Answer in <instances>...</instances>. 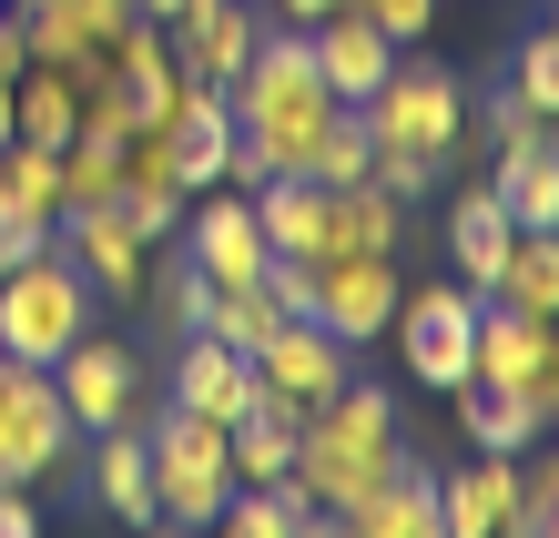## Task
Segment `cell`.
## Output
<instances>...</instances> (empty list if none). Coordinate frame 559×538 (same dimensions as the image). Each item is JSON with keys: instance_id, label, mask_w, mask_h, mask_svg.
I'll use <instances>...</instances> for the list:
<instances>
[{"instance_id": "cell-1", "label": "cell", "mask_w": 559, "mask_h": 538, "mask_svg": "<svg viewBox=\"0 0 559 538\" xmlns=\"http://www.w3.org/2000/svg\"><path fill=\"white\" fill-rule=\"evenodd\" d=\"M336 112H346V103L316 82V51H306V31L265 21L254 61L235 72V132H245V143H265V163H275V174H306L316 132L336 122Z\"/></svg>"}, {"instance_id": "cell-2", "label": "cell", "mask_w": 559, "mask_h": 538, "mask_svg": "<svg viewBox=\"0 0 559 538\" xmlns=\"http://www.w3.org/2000/svg\"><path fill=\"white\" fill-rule=\"evenodd\" d=\"M397 457H407V447H397V396L367 386V376H346V386L306 417V437H295V467H285V478L306 488V509H346V498H367Z\"/></svg>"}, {"instance_id": "cell-3", "label": "cell", "mask_w": 559, "mask_h": 538, "mask_svg": "<svg viewBox=\"0 0 559 538\" xmlns=\"http://www.w3.org/2000/svg\"><path fill=\"white\" fill-rule=\"evenodd\" d=\"M72 335H92V285L72 275V254H61V244H41L31 264L0 275V356L51 366Z\"/></svg>"}, {"instance_id": "cell-4", "label": "cell", "mask_w": 559, "mask_h": 538, "mask_svg": "<svg viewBox=\"0 0 559 538\" xmlns=\"http://www.w3.org/2000/svg\"><path fill=\"white\" fill-rule=\"evenodd\" d=\"M356 122H367L377 153H427V163H448L457 143H468V92H457L438 61H407V51H397V72L356 103Z\"/></svg>"}, {"instance_id": "cell-5", "label": "cell", "mask_w": 559, "mask_h": 538, "mask_svg": "<svg viewBox=\"0 0 559 538\" xmlns=\"http://www.w3.org/2000/svg\"><path fill=\"white\" fill-rule=\"evenodd\" d=\"M143 447H153V509L174 518V528H214V518H224V498H235L224 427H214V417H193V407H163V417L143 427Z\"/></svg>"}, {"instance_id": "cell-6", "label": "cell", "mask_w": 559, "mask_h": 538, "mask_svg": "<svg viewBox=\"0 0 559 538\" xmlns=\"http://www.w3.org/2000/svg\"><path fill=\"white\" fill-rule=\"evenodd\" d=\"M72 457H82V427L61 417V386H51V366H21V356H0V488L72 478Z\"/></svg>"}, {"instance_id": "cell-7", "label": "cell", "mask_w": 559, "mask_h": 538, "mask_svg": "<svg viewBox=\"0 0 559 538\" xmlns=\"http://www.w3.org/2000/svg\"><path fill=\"white\" fill-rule=\"evenodd\" d=\"M478 306H488L478 285H397V315H386V325H397V346H407V376H417V386H438V396L468 386Z\"/></svg>"}, {"instance_id": "cell-8", "label": "cell", "mask_w": 559, "mask_h": 538, "mask_svg": "<svg viewBox=\"0 0 559 538\" xmlns=\"http://www.w3.org/2000/svg\"><path fill=\"white\" fill-rule=\"evenodd\" d=\"M245 366H254V396H285V407H306V417H316L325 396L356 376V346H346V335H325L316 315H275V325H265V346H254Z\"/></svg>"}, {"instance_id": "cell-9", "label": "cell", "mask_w": 559, "mask_h": 538, "mask_svg": "<svg viewBox=\"0 0 559 538\" xmlns=\"http://www.w3.org/2000/svg\"><path fill=\"white\" fill-rule=\"evenodd\" d=\"M51 386H61V417H72L82 437L133 427V407H143V356L122 346V335H72V346L51 356Z\"/></svg>"}, {"instance_id": "cell-10", "label": "cell", "mask_w": 559, "mask_h": 538, "mask_svg": "<svg viewBox=\"0 0 559 538\" xmlns=\"http://www.w3.org/2000/svg\"><path fill=\"white\" fill-rule=\"evenodd\" d=\"M51 244L72 254V275H82L92 295H112V306H133V295H143V275H153V244H143V234L122 224L112 204L61 214V224H51Z\"/></svg>"}, {"instance_id": "cell-11", "label": "cell", "mask_w": 559, "mask_h": 538, "mask_svg": "<svg viewBox=\"0 0 559 538\" xmlns=\"http://www.w3.org/2000/svg\"><path fill=\"white\" fill-rule=\"evenodd\" d=\"M397 315V254H316V325L367 346Z\"/></svg>"}, {"instance_id": "cell-12", "label": "cell", "mask_w": 559, "mask_h": 538, "mask_svg": "<svg viewBox=\"0 0 559 538\" xmlns=\"http://www.w3.org/2000/svg\"><path fill=\"white\" fill-rule=\"evenodd\" d=\"M549 356H559V325H549V315H519V306H499V295L478 306V356H468V386H509V396H539Z\"/></svg>"}, {"instance_id": "cell-13", "label": "cell", "mask_w": 559, "mask_h": 538, "mask_svg": "<svg viewBox=\"0 0 559 538\" xmlns=\"http://www.w3.org/2000/svg\"><path fill=\"white\" fill-rule=\"evenodd\" d=\"M254 41H265V11H254V0H193V11L174 21L183 82H214V92H235V72L254 61Z\"/></svg>"}, {"instance_id": "cell-14", "label": "cell", "mask_w": 559, "mask_h": 538, "mask_svg": "<svg viewBox=\"0 0 559 538\" xmlns=\"http://www.w3.org/2000/svg\"><path fill=\"white\" fill-rule=\"evenodd\" d=\"M306 51H316V82L336 92L346 112L367 103V92H377L386 72H397V41H386V31H377L367 11H346V0H336V11H325L316 31H306Z\"/></svg>"}, {"instance_id": "cell-15", "label": "cell", "mask_w": 559, "mask_h": 538, "mask_svg": "<svg viewBox=\"0 0 559 538\" xmlns=\"http://www.w3.org/2000/svg\"><path fill=\"white\" fill-rule=\"evenodd\" d=\"M174 407L214 417V427H235V417L254 407V366L224 346V335H204V325H193V335H183V356H174Z\"/></svg>"}, {"instance_id": "cell-16", "label": "cell", "mask_w": 559, "mask_h": 538, "mask_svg": "<svg viewBox=\"0 0 559 538\" xmlns=\"http://www.w3.org/2000/svg\"><path fill=\"white\" fill-rule=\"evenodd\" d=\"M346 528H356V538H448V528H438V467L397 457L367 498H346Z\"/></svg>"}, {"instance_id": "cell-17", "label": "cell", "mask_w": 559, "mask_h": 538, "mask_svg": "<svg viewBox=\"0 0 559 538\" xmlns=\"http://www.w3.org/2000/svg\"><path fill=\"white\" fill-rule=\"evenodd\" d=\"M82 103H92V82L72 72V61H31V72L11 82V143L61 153V143L82 132Z\"/></svg>"}, {"instance_id": "cell-18", "label": "cell", "mask_w": 559, "mask_h": 538, "mask_svg": "<svg viewBox=\"0 0 559 538\" xmlns=\"http://www.w3.org/2000/svg\"><path fill=\"white\" fill-rule=\"evenodd\" d=\"M509 518H519V457H478L457 478H438V528L448 538H509Z\"/></svg>"}, {"instance_id": "cell-19", "label": "cell", "mask_w": 559, "mask_h": 538, "mask_svg": "<svg viewBox=\"0 0 559 538\" xmlns=\"http://www.w3.org/2000/svg\"><path fill=\"white\" fill-rule=\"evenodd\" d=\"M509 244H519V224L499 214V193H488V183H457V204H448V264H457V285L499 295Z\"/></svg>"}, {"instance_id": "cell-20", "label": "cell", "mask_w": 559, "mask_h": 538, "mask_svg": "<svg viewBox=\"0 0 559 538\" xmlns=\"http://www.w3.org/2000/svg\"><path fill=\"white\" fill-rule=\"evenodd\" d=\"M174 163H183V193H204L224 183V153H235V92H214V82H183V103H174Z\"/></svg>"}, {"instance_id": "cell-21", "label": "cell", "mask_w": 559, "mask_h": 538, "mask_svg": "<svg viewBox=\"0 0 559 538\" xmlns=\"http://www.w3.org/2000/svg\"><path fill=\"white\" fill-rule=\"evenodd\" d=\"M82 457H92V498H103L122 528L163 518V509H153V447H143V427H103V437H82Z\"/></svg>"}, {"instance_id": "cell-22", "label": "cell", "mask_w": 559, "mask_h": 538, "mask_svg": "<svg viewBox=\"0 0 559 538\" xmlns=\"http://www.w3.org/2000/svg\"><path fill=\"white\" fill-rule=\"evenodd\" d=\"M397 244H407V204L377 174L325 193V254H397Z\"/></svg>"}, {"instance_id": "cell-23", "label": "cell", "mask_w": 559, "mask_h": 538, "mask_svg": "<svg viewBox=\"0 0 559 538\" xmlns=\"http://www.w3.org/2000/svg\"><path fill=\"white\" fill-rule=\"evenodd\" d=\"M488 193H499V214L519 234H549L559 224V143H549V132H539V143H509L499 174H488Z\"/></svg>"}, {"instance_id": "cell-24", "label": "cell", "mask_w": 559, "mask_h": 538, "mask_svg": "<svg viewBox=\"0 0 559 538\" xmlns=\"http://www.w3.org/2000/svg\"><path fill=\"white\" fill-rule=\"evenodd\" d=\"M254 224H265L275 254H325V183H316V174L254 183Z\"/></svg>"}, {"instance_id": "cell-25", "label": "cell", "mask_w": 559, "mask_h": 538, "mask_svg": "<svg viewBox=\"0 0 559 538\" xmlns=\"http://www.w3.org/2000/svg\"><path fill=\"white\" fill-rule=\"evenodd\" d=\"M457 417H468V447L478 457H530L539 447V396H509V386H457Z\"/></svg>"}, {"instance_id": "cell-26", "label": "cell", "mask_w": 559, "mask_h": 538, "mask_svg": "<svg viewBox=\"0 0 559 538\" xmlns=\"http://www.w3.org/2000/svg\"><path fill=\"white\" fill-rule=\"evenodd\" d=\"M122 143H133V132H112V122H82L72 143H61V214L112 204V183H122Z\"/></svg>"}, {"instance_id": "cell-27", "label": "cell", "mask_w": 559, "mask_h": 538, "mask_svg": "<svg viewBox=\"0 0 559 538\" xmlns=\"http://www.w3.org/2000/svg\"><path fill=\"white\" fill-rule=\"evenodd\" d=\"M499 306L549 315V325H559V224H549V234H519V244H509V264H499Z\"/></svg>"}, {"instance_id": "cell-28", "label": "cell", "mask_w": 559, "mask_h": 538, "mask_svg": "<svg viewBox=\"0 0 559 538\" xmlns=\"http://www.w3.org/2000/svg\"><path fill=\"white\" fill-rule=\"evenodd\" d=\"M306 174H316L325 193H336V183H367V174H377V143H367V122H356V112H336V122L316 132V153H306Z\"/></svg>"}, {"instance_id": "cell-29", "label": "cell", "mask_w": 559, "mask_h": 538, "mask_svg": "<svg viewBox=\"0 0 559 538\" xmlns=\"http://www.w3.org/2000/svg\"><path fill=\"white\" fill-rule=\"evenodd\" d=\"M265 325H275L265 285H214V295H204V335H224L235 356H254V346H265Z\"/></svg>"}, {"instance_id": "cell-30", "label": "cell", "mask_w": 559, "mask_h": 538, "mask_svg": "<svg viewBox=\"0 0 559 538\" xmlns=\"http://www.w3.org/2000/svg\"><path fill=\"white\" fill-rule=\"evenodd\" d=\"M0 193H11V204H31L41 224H61V153L11 143V153H0Z\"/></svg>"}, {"instance_id": "cell-31", "label": "cell", "mask_w": 559, "mask_h": 538, "mask_svg": "<svg viewBox=\"0 0 559 538\" xmlns=\"http://www.w3.org/2000/svg\"><path fill=\"white\" fill-rule=\"evenodd\" d=\"M509 92L530 103L539 122H559V21H539L530 41H519V72H509Z\"/></svg>"}, {"instance_id": "cell-32", "label": "cell", "mask_w": 559, "mask_h": 538, "mask_svg": "<svg viewBox=\"0 0 559 538\" xmlns=\"http://www.w3.org/2000/svg\"><path fill=\"white\" fill-rule=\"evenodd\" d=\"M204 295H214V285L193 275L183 254H174V264H153V275H143V306H153L163 325H174V335H193V325H204Z\"/></svg>"}, {"instance_id": "cell-33", "label": "cell", "mask_w": 559, "mask_h": 538, "mask_svg": "<svg viewBox=\"0 0 559 538\" xmlns=\"http://www.w3.org/2000/svg\"><path fill=\"white\" fill-rule=\"evenodd\" d=\"M468 132H478V143H488V153H509V143H539V132H549V122H539L530 103H519V92H509V82H499V92H478V103H468Z\"/></svg>"}, {"instance_id": "cell-34", "label": "cell", "mask_w": 559, "mask_h": 538, "mask_svg": "<svg viewBox=\"0 0 559 538\" xmlns=\"http://www.w3.org/2000/svg\"><path fill=\"white\" fill-rule=\"evenodd\" d=\"M112 214H122V224H133L143 244L163 254V244L183 234V193H153V183H112Z\"/></svg>"}, {"instance_id": "cell-35", "label": "cell", "mask_w": 559, "mask_h": 538, "mask_svg": "<svg viewBox=\"0 0 559 538\" xmlns=\"http://www.w3.org/2000/svg\"><path fill=\"white\" fill-rule=\"evenodd\" d=\"M346 11H367V21H377V31H386V41H397V51L438 31V0H346Z\"/></svg>"}, {"instance_id": "cell-36", "label": "cell", "mask_w": 559, "mask_h": 538, "mask_svg": "<svg viewBox=\"0 0 559 538\" xmlns=\"http://www.w3.org/2000/svg\"><path fill=\"white\" fill-rule=\"evenodd\" d=\"M438 174H448V163H427V153H377V183L397 193V204H427V193H438Z\"/></svg>"}, {"instance_id": "cell-37", "label": "cell", "mask_w": 559, "mask_h": 538, "mask_svg": "<svg viewBox=\"0 0 559 538\" xmlns=\"http://www.w3.org/2000/svg\"><path fill=\"white\" fill-rule=\"evenodd\" d=\"M61 11L82 21V41H112V31L133 21V0H61Z\"/></svg>"}, {"instance_id": "cell-38", "label": "cell", "mask_w": 559, "mask_h": 538, "mask_svg": "<svg viewBox=\"0 0 559 538\" xmlns=\"http://www.w3.org/2000/svg\"><path fill=\"white\" fill-rule=\"evenodd\" d=\"M0 538H41V509H31V488H0Z\"/></svg>"}, {"instance_id": "cell-39", "label": "cell", "mask_w": 559, "mask_h": 538, "mask_svg": "<svg viewBox=\"0 0 559 538\" xmlns=\"http://www.w3.org/2000/svg\"><path fill=\"white\" fill-rule=\"evenodd\" d=\"M254 11H265V21H285V31H316L325 11H336V0H254Z\"/></svg>"}, {"instance_id": "cell-40", "label": "cell", "mask_w": 559, "mask_h": 538, "mask_svg": "<svg viewBox=\"0 0 559 538\" xmlns=\"http://www.w3.org/2000/svg\"><path fill=\"white\" fill-rule=\"evenodd\" d=\"M295 538H356V528H346V509H306V518H295Z\"/></svg>"}, {"instance_id": "cell-41", "label": "cell", "mask_w": 559, "mask_h": 538, "mask_svg": "<svg viewBox=\"0 0 559 538\" xmlns=\"http://www.w3.org/2000/svg\"><path fill=\"white\" fill-rule=\"evenodd\" d=\"M539 427L559 437V356H549V376H539Z\"/></svg>"}, {"instance_id": "cell-42", "label": "cell", "mask_w": 559, "mask_h": 538, "mask_svg": "<svg viewBox=\"0 0 559 538\" xmlns=\"http://www.w3.org/2000/svg\"><path fill=\"white\" fill-rule=\"evenodd\" d=\"M133 11H143V21H163V31H174V21L193 11V0H133Z\"/></svg>"}, {"instance_id": "cell-43", "label": "cell", "mask_w": 559, "mask_h": 538, "mask_svg": "<svg viewBox=\"0 0 559 538\" xmlns=\"http://www.w3.org/2000/svg\"><path fill=\"white\" fill-rule=\"evenodd\" d=\"M11 11H31V0H11Z\"/></svg>"}, {"instance_id": "cell-44", "label": "cell", "mask_w": 559, "mask_h": 538, "mask_svg": "<svg viewBox=\"0 0 559 538\" xmlns=\"http://www.w3.org/2000/svg\"><path fill=\"white\" fill-rule=\"evenodd\" d=\"M0 11H11V0H0Z\"/></svg>"}]
</instances>
